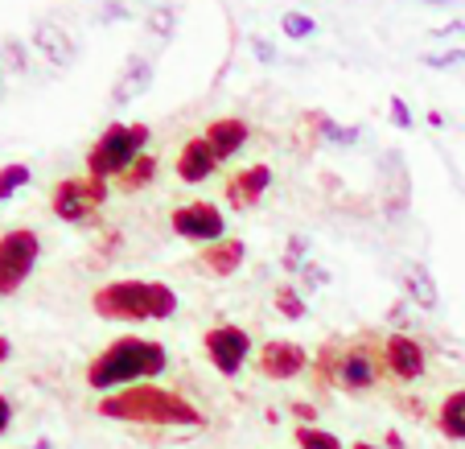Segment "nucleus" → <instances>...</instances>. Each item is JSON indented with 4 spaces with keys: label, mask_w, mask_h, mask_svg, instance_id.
<instances>
[{
    "label": "nucleus",
    "mask_w": 465,
    "mask_h": 449,
    "mask_svg": "<svg viewBox=\"0 0 465 449\" xmlns=\"http://www.w3.org/2000/svg\"><path fill=\"white\" fill-rule=\"evenodd\" d=\"M99 416L128 424H153V429H203L206 424L198 404H190L182 392L157 388V384H136V388L104 396L99 400Z\"/></svg>",
    "instance_id": "nucleus-1"
},
{
    "label": "nucleus",
    "mask_w": 465,
    "mask_h": 449,
    "mask_svg": "<svg viewBox=\"0 0 465 449\" xmlns=\"http://www.w3.org/2000/svg\"><path fill=\"white\" fill-rule=\"evenodd\" d=\"M169 367V351L153 338H115L107 351H99L87 363V384L104 396L124 388H136V384H149L161 371Z\"/></svg>",
    "instance_id": "nucleus-2"
},
{
    "label": "nucleus",
    "mask_w": 465,
    "mask_h": 449,
    "mask_svg": "<svg viewBox=\"0 0 465 449\" xmlns=\"http://www.w3.org/2000/svg\"><path fill=\"white\" fill-rule=\"evenodd\" d=\"M104 322H165L177 314V293L165 281H107L91 293Z\"/></svg>",
    "instance_id": "nucleus-3"
},
{
    "label": "nucleus",
    "mask_w": 465,
    "mask_h": 449,
    "mask_svg": "<svg viewBox=\"0 0 465 449\" xmlns=\"http://www.w3.org/2000/svg\"><path fill=\"white\" fill-rule=\"evenodd\" d=\"M144 145H149V124H107L104 136L91 145L87 153V177H120L132 161L144 157Z\"/></svg>",
    "instance_id": "nucleus-4"
},
{
    "label": "nucleus",
    "mask_w": 465,
    "mask_h": 449,
    "mask_svg": "<svg viewBox=\"0 0 465 449\" xmlns=\"http://www.w3.org/2000/svg\"><path fill=\"white\" fill-rule=\"evenodd\" d=\"M37 255H42V235L34 227H13L0 235V297H13L29 281Z\"/></svg>",
    "instance_id": "nucleus-5"
},
{
    "label": "nucleus",
    "mask_w": 465,
    "mask_h": 449,
    "mask_svg": "<svg viewBox=\"0 0 465 449\" xmlns=\"http://www.w3.org/2000/svg\"><path fill=\"white\" fill-rule=\"evenodd\" d=\"M104 203H107V182H99V177H66V182L54 185L50 195V211L62 223H91Z\"/></svg>",
    "instance_id": "nucleus-6"
},
{
    "label": "nucleus",
    "mask_w": 465,
    "mask_h": 449,
    "mask_svg": "<svg viewBox=\"0 0 465 449\" xmlns=\"http://www.w3.org/2000/svg\"><path fill=\"white\" fill-rule=\"evenodd\" d=\"M322 371H330V379L346 392H367V388H375V379H379V363L367 346H351L342 354H330V346H325Z\"/></svg>",
    "instance_id": "nucleus-7"
},
{
    "label": "nucleus",
    "mask_w": 465,
    "mask_h": 449,
    "mask_svg": "<svg viewBox=\"0 0 465 449\" xmlns=\"http://www.w3.org/2000/svg\"><path fill=\"white\" fill-rule=\"evenodd\" d=\"M169 227H173V235L190 239V244H219L223 235H227V219H223V211L214 203H185L177 206L173 215H169Z\"/></svg>",
    "instance_id": "nucleus-8"
},
{
    "label": "nucleus",
    "mask_w": 465,
    "mask_h": 449,
    "mask_svg": "<svg viewBox=\"0 0 465 449\" xmlns=\"http://www.w3.org/2000/svg\"><path fill=\"white\" fill-rule=\"evenodd\" d=\"M206 346V359L214 363V371L219 375H239L243 371V363L252 359V334H247L243 326H211L203 338Z\"/></svg>",
    "instance_id": "nucleus-9"
},
{
    "label": "nucleus",
    "mask_w": 465,
    "mask_h": 449,
    "mask_svg": "<svg viewBox=\"0 0 465 449\" xmlns=\"http://www.w3.org/2000/svg\"><path fill=\"white\" fill-rule=\"evenodd\" d=\"M305 367H309L305 346L289 343V338H272V343H263L260 354H255V371H260L263 379H276V384H284V379H297Z\"/></svg>",
    "instance_id": "nucleus-10"
},
{
    "label": "nucleus",
    "mask_w": 465,
    "mask_h": 449,
    "mask_svg": "<svg viewBox=\"0 0 465 449\" xmlns=\"http://www.w3.org/2000/svg\"><path fill=\"white\" fill-rule=\"evenodd\" d=\"M424 346L416 343V338L408 334H391L383 338V371L391 379H400V384H416V379L424 375Z\"/></svg>",
    "instance_id": "nucleus-11"
},
{
    "label": "nucleus",
    "mask_w": 465,
    "mask_h": 449,
    "mask_svg": "<svg viewBox=\"0 0 465 449\" xmlns=\"http://www.w3.org/2000/svg\"><path fill=\"white\" fill-rule=\"evenodd\" d=\"M379 169H383V211L387 215H404L408 198H412V182H408L404 157H400V153H383Z\"/></svg>",
    "instance_id": "nucleus-12"
},
{
    "label": "nucleus",
    "mask_w": 465,
    "mask_h": 449,
    "mask_svg": "<svg viewBox=\"0 0 465 449\" xmlns=\"http://www.w3.org/2000/svg\"><path fill=\"white\" fill-rule=\"evenodd\" d=\"M268 185H272V169L268 165H247V169H239V174H231V182H227L231 211H247V206H255Z\"/></svg>",
    "instance_id": "nucleus-13"
},
{
    "label": "nucleus",
    "mask_w": 465,
    "mask_h": 449,
    "mask_svg": "<svg viewBox=\"0 0 465 449\" xmlns=\"http://www.w3.org/2000/svg\"><path fill=\"white\" fill-rule=\"evenodd\" d=\"M214 169H219V157H214L211 141L206 136H190L182 145V153H177V177L193 185V182H206Z\"/></svg>",
    "instance_id": "nucleus-14"
},
{
    "label": "nucleus",
    "mask_w": 465,
    "mask_h": 449,
    "mask_svg": "<svg viewBox=\"0 0 465 449\" xmlns=\"http://www.w3.org/2000/svg\"><path fill=\"white\" fill-rule=\"evenodd\" d=\"M149 87H153V62L144 58V54H132V58L120 66V79H115V87H112V104L124 107L128 99L144 95Z\"/></svg>",
    "instance_id": "nucleus-15"
},
{
    "label": "nucleus",
    "mask_w": 465,
    "mask_h": 449,
    "mask_svg": "<svg viewBox=\"0 0 465 449\" xmlns=\"http://www.w3.org/2000/svg\"><path fill=\"white\" fill-rule=\"evenodd\" d=\"M243 260H247V244H243V239H219V244H211V247H203V252H198V264H203L211 276L239 273V268H243Z\"/></svg>",
    "instance_id": "nucleus-16"
},
{
    "label": "nucleus",
    "mask_w": 465,
    "mask_h": 449,
    "mask_svg": "<svg viewBox=\"0 0 465 449\" xmlns=\"http://www.w3.org/2000/svg\"><path fill=\"white\" fill-rule=\"evenodd\" d=\"M400 281H404L408 297L416 301L420 309H437L440 305V293H437V281H432V273L420 264V260H400Z\"/></svg>",
    "instance_id": "nucleus-17"
},
{
    "label": "nucleus",
    "mask_w": 465,
    "mask_h": 449,
    "mask_svg": "<svg viewBox=\"0 0 465 449\" xmlns=\"http://www.w3.org/2000/svg\"><path fill=\"white\" fill-rule=\"evenodd\" d=\"M34 45L45 54L50 66H71L74 62V37L62 25H54V21H42V25L34 29Z\"/></svg>",
    "instance_id": "nucleus-18"
},
{
    "label": "nucleus",
    "mask_w": 465,
    "mask_h": 449,
    "mask_svg": "<svg viewBox=\"0 0 465 449\" xmlns=\"http://www.w3.org/2000/svg\"><path fill=\"white\" fill-rule=\"evenodd\" d=\"M203 136H206V141H211L214 157H219V161H231V157H235V153L247 145V136H252V133H247V124H243V120H235V115H227V120H214Z\"/></svg>",
    "instance_id": "nucleus-19"
},
{
    "label": "nucleus",
    "mask_w": 465,
    "mask_h": 449,
    "mask_svg": "<svg viewBox=\"0 0 465 449\" xmlns=\"http://www.w3.org/2000/svg\"><path fill=\"white\" fill-rule=\"evenodd\" d=\"M437 429L449 441H465V388L449 392L437 408Z\"/></svg>",
    "instance_id": "nucleus-20"
},
{
    "label": "nucleus",
    "mask_w": 465,
    "mask_h": 449,
    "mask_svg": "<svg viewBox=\"0 0 465 449\" xmlns=\"http://www.w3.org/2000/svg\"><path fill=\"white\" fill-rule=\"evenodd\" d=\"M153 177H157V157H149V153H144L141 161H132V165L120 174V190H124V195H132V190H144Z\"/></svg>",
    "instance_id": "nucleus-21"
},
{
    "label": "nucleus",
    "mask_w": 465,
    "mask_h": 449,
    "mask_svg": "<svg viewBox=\"0 0 465 449\" xmlns=\"http://www.w3.org/2000/svg\"><path fill=\"white\" fill-rule=\"evenodd\" d=\"M29 165L25 161H13V165H0V203H9L21 185H29Z\"/></svg>",
    "instance_id": "nucleus-22"
},
{
    "label": "nucleus",
    "mask_w": 465,
    "mask_h": 449,
    "mask_svg": "<svg viewBox=\"0 0 465 449\" xmlns=\"http://www.w3.org/2000/svg\"><path fill=\"white\" fill-rule=\"evenodd\" d=\"M297 449H342V441L317 424H297Z\"/></svg>",
    "instance_id": "nucleus-23"
},
{
    "label": "nucleus",
    "mask_w": 465,
    "mask_h": 449,
    "mask_svg": "<svg viewBox=\"0 0 465 449\" xmlns=\"http://www.w3.org/2000/svg\"><path fill=\"white\" fill-rule=\"evenodd\" d=\"M276 314L289 317V322H301V317H305V301H301V293L292 289V284H281V289H276Z\"/></svg>",
    "instance_id": "nucleus-24"
},
{
    "label": "nucleus",
    "mask_w": 465,
    "mask_h": 449,
    "mask_svg": "<svg viewBox=\"0 0 465 449\" xmlns=\"http://www.w3.org/2000/svg\"><path fill=\"white\" fill-rule=\"evenodd\" d=\"M281 29H284V37H292V42H305V37L317 34V21L309 17V13H284Z\"/></svg>",
    "instance_id": "nucleus-25"
},
{
    "label": "nucleus",
    "mask_w": 465,
    "mask_h": 449,
    "mask_svg": "<svg viewBox=\"0 0 465 449\" xmlns=\"http://www.w3.org/2000/svg\"><path fill=\"white\" fill-rule=\"evenodd\" d=\"M305 255H309V239L305 235H292L289 239V247H284V273H301L305 268Z\"/></svg>",
    "instance_id": "nucleus-26"
},
{
    "label": "nucleus",
    "mask_w": 465,
    "mask_h": 449,
    "mask_svg": "<svg viewBox=\"0 0 465 449\" xmlns=\"http://www.w3.org/2000/svg\"><path fill=\"white\" fill-rule=\"evenodd\" d=\"M0 66H9L13 75H21V71H25V45H21V42H13V37H9V42L0 45Z\"/></svg>",
    "instance_id": "nucleus-27"
},
{
    "label": "nucleus",
    "mask_w": 465,
    "mask_h": 449,
    "mask_svg": "<svg viewBox=\"0 0 465 449\" xmlns=\"http://www.w3.org/2000/svg\"><path fill=\"white\" fill-rule=\"evenodd\" d=\"M149 29L169 42V37H173V29H177V13L173 9H153L149 13Z\"/></svg>",
    "instance_id": "nucleus-28"
},
{
    "label": "nucleus",
    "mask_w": 465,
    "mask_h": 449,
    "mask_svg": "<svg viewBox=\"0 0 465 449\" xmlns=\"http://www.w3.org/2000/svg\"><path fill=\"white\" fill-rule=\"evenodd\" d=\"M424 66H437V71H445V66H457V62H465V50H445V54H424Z\"/></svg>",
    "instance_id": "nucleus-29"
},
{
    "label": "nucleus",
    "mask_w": 465,
    "mask_h": 449,
    "mask_svg": "<svg viewBox=\"0 0 465 449\" xmlns=\"http://www.w3.org/2000/svg\"><path fill=\"white\" fill-rule=\"evenodd\" d=\"M391 120H395V128H404V133H408V128H412V107H408L400 95L391 99Z\"/></svg>",
    "instance_id": "nucleus-30"
},
{
    "label": "nucleus",
    "mask_w": 465,
    "mask_h": 449,
    "mask_svg": "<svg viewBox=\"0 0 465 449\" xmlns=\"http://www.w3.org/2000/svg\"><path fill=\"white\" fill-rule=\"evenodd\" d=\"M252 54L260 62H276V45L268 42V37H252Z\"/></svg>",
    "instance_id": "nucleus-31"
},
{
    "label": "nucleus",
    "mask_w": 465,
    "mask_h": 449,
    "mask_svg": "<svg viewBox=\"0 0 465 449\" xmlns=\"http://www.w3.org/2000/svg\"><path fill=\"white\" fill-rule=\"evenodd\" d=\"M301 276H305L313 289H322V284H325V268H317V264H305V268H301Z\"/></svg>",
    "instance_id": "nucleus-32"
},
{
    "label": "nucleus",
    "mask_w": 465,
    "mask_h": 449,
    "mask_svg": "<svg viewBox=\"0 0 465 449\" xmlns=\"http://www.w3.org/2000/svg\"><path fill=\"white\" fill-rule=\"evenodd\" d=\"M13 424V400L9 396H0V437H5V429Z\"/></svg>",
    "instance_id": "nucleus-33"
},
{
    "label": "nucleus",
    "mask_w": 465,
    "mask_h": 449,
    "mask_svg": "<svg viewBox=\"0 0 465 449\" xmlns=\"http://www.w3.org/2000/svg\"><path fill=\"white\" fill-rule=\"evenodd\" d=\"M449 34H465V21H449L445 29H437V37H449Z\"/></svg>",
    "instance_id": "nucleus-34"
},
{
    "label": "nucleus",
    "mask_w": 465,
    "mask_h": 449,
    "mask_svg": "<svg viewBox=\"0 0 465 449\" xmlns=\"http://www.w3.org/2000/svg\"><path fill=\"white\" fill-rule=\"evenodd\" d=\"M9 354H13V343H9V338H5V334H0V363L9 359Z\"/></svg>",
    "instance_id": "nucleus-35"
},
{
    "label": "nucleus",
    "mask_w": 465,
    "mask_h": 449,
    "mask_svg": "<svg viewBox=\"0 0 465 449\" xmlns=\"http://www.w3.org/2000/svg\"><path fill=\"white\" fill-rule=\"evenodd\" d=\"M292 413L305 416V421H313V408H309V404H292Z\"/></svg>",
    "instance_id": "nucleus-36"
},
{
    "label": "nucleus",
    "mask_w": 465,
    "mask_h": 449,
    "mask_svg": "<svg viewBox=\"0 0 465 449\" xmlns=\"http://www.w3.org/2000/svg\"><path fill=\"white\" fill-rule=\"evenodd\" d=\"M424 5H440V9H449V5H457V0H424Z\"/></svg>",
    "instance_id": "nucleus-37"
},
{
    "label": "nucleus",
    "mask_w": 465,
    "mask_h": 449,
    "mask_svg": "<svg viewBox=\"0 0 465 449\" xmlns=\"http://www.w3.org/2000/svg\"><path fill=\"white\" fill-rule=\"evenodd\" d=\"M351 449H379V445H371V441H359V445H351Z\"/></svg>",
    "instance_id": "nucleus-38"
},
{
    "label": "nucleus",
    "mask_w": 465,
    "mask_h": 449,
    "mask_svg": "<svg viewBox=\"0 0 465 449\" xmlns=\"http://www.w3.org/2000/svg\"><path fill=\"white\" fill-rule=\"evenodd\" d=\"M0 91H5V83H0Z\"/></svg>",
    "instance_id": "nucleus-39"
}]
</instances>
